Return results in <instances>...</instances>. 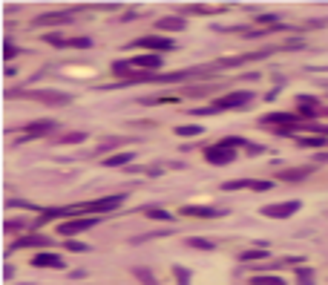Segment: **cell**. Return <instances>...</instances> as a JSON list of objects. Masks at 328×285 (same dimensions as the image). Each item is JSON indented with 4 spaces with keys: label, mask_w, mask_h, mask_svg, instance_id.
Wrapping results in <instances>:
<instances>
[{
    "label": "cell",
    "mask_w": 328,
    "mask_h": 285,
    "mask_svg": "<svg viewBox=\"0 0 328 285\" xmlns=\"http://www.w3.org/2000/svg\"><path fill=\"white\" fill-rule=\"evenodd\" d=\"M265 256H268L265 248H248L239 254V262H256V259H265Z\"/></svg>",
    "instance_id": "obj_22"
},
{
    "label": "cell",
    "mask_w": 328,
    "mask_h": 285,
    "mask_svg": "<svg viewBox=\"0 0 328 285\" xmlns=\"http://www.w3.org/2000/svg\"><path fill=\"white\" fill-rule=\"evenodd\" d=\"M15 55H21V49H17V46H12V41H6V44H3V58L12 61Z\"/></svg>",
    "instance_id": "obj_34"
},
{
    "label": "cell",
    "mask_w": 328,
    "mask_h": 285,
    "mask_svg": "<svg viewBox=\"0 0 328 285\" xmlns=\"http://www.w3.org/2000/svg\"><path fill=\"white\" fill-rule=\"evenodd\" d=\"M248 101H254V92H250V89H236V92H227V95H222V98H216L213 107H216L219 112L222 110H245Z\"/></svg>",
    "instance_id": "obj_3"
},
{
    "label": "cell",
    "mask_w": 328,
    "mask_h": 285,
    "mask_svg": "<svg viewBox=\"0 0 328 285\" xmlns=\"http://www.w3.org/2000/svg\"><path fill=\"white\" fill-rule=\"evenodd\" d=\"M190 248H199V251H213L216 248V242L213 239H204V236H193V239H187Z\"/></svg>",
    "instance_id": "obj_25"
},
{
    "label": "cell",
    "mask_w": 328,
    "mask_h": 285,
    "mask_svg": "<svg viewBox=\"0 0 328 285\" xmlns=\"http://www.w3.org/2000/svg\"><path fill=\"white\" fill-rule=\"evenodd\" d=\"M84 139H87V132H69V136L61 139V144H81Z\"/></svg>",
    "instance_id": "obj_31"
},
{
    "label": "cell",
    "mask_w": 328,
    "mask_h": 285,
    "mask_svg": "<svg viewBox=\"0 0 328 285\" xmlns=\"http://www.w3.org/2000/svg\"><path fill=\"white\" fill-rule=\"evenodd\" d=\"M66 248L75 251V254H81V251H87L89 245H84V242H75V239H66Z\"/></svg>",
    "instance_id": "obj_36"
},
{
    "label": "cell",
    "mask_w": 328,
    "mask_h": 285,
    "mask_svg": "<svg viewBox=\"0 0 328 285\" xmlns=\"http://www.w3.org/2000/svg\"><path fill=\"white\" fill-rule=\"evenodd\" d=\"M259 124L262 127L279 124V127H285V132H288V130H294V127H299V116H294V112H271V116L259 118Z\"/></svg>",
    "instance_id": "obj_8"
},
{
    "label": "cell",
    "mask_w": 328,
    "mask_h": 285,
    "mask_svg": "<svg viewBox=\"0 0 328 285\" xmlns=\"http://www.w3.org/2000/svg\"><path fill=\"white\" fill-rule=\"evenodd\" d=\"M12 274H15V268H12V265H3V277L12 279Z\"/></svg>",
    "instance_id": "obj_39"
},
{
    "label": "cell",
    "mask_w": 328,
    "mask_h": 285,
    "mask_svg": "<svg viewBox=\"0 0 328 285\" xmlns=\"http://www.w3.org/2000/svg\"><path fill=\"white\" fill-rule=\"evenodd\" d=\"M250 285H285V279L282 277H250Z\"/></svg>",
    "instance_id": "obj_29"
},
{
    "label": "cell",
    "mask_w": 328,
    "mask_h": 285,
    "mask_svg": "<svg viewBox=\"0 0 328 285\" xmlns=\"http://www.w3.org/2000/svg\"><path fill=\"white\" fill-rule=\"evenodd\" d=\"M49 245V239L41 234H32V236H17L15 242H12V251H23V248H46Z\"/></svg>",
    "instance_id": "obj_13"
},
{
    "label": "cell",
    "mask_w": 328,
    "mask_h": 285,
    "mask_svg": "<svg viewBox=\"0 0 328 285\" xmlns=\"http://www.w3.org/2000/svg\"><path fill=\"white\" fill-rule=\"evenodd\" d=\"M127 193H115V196H101L95 199V202H87V205H75V213H92V216H98V213H107V211H115V207L124 205Z\"/></svg>",
    "instance_id": "obj_2"
},
{
    "label": "cell",
    "mask_w": 328,
    "mask_h": 285,
    "mask_svg": "<svg viewBox=\"0 0 328 285\" xmlns=\"http://www.w3.org/2000/svg\"><path fill=\"white\" fill-rule=\"evenodd\" d=\"M204 127L202 124H179L176 127V136H184V139H193V136H202Z\"/></svg>",
    "instance_id": "obj_21"
},
{
    "label": "cell",
    "mask_w": 328,
    "mask_h": 285,
    "mask_svg": "<svg viewBox=\"0 0 328 285\" xmlns=\"http://www.w3.org/2000/svg\"><path fill=\"white\" fill-rule=\"evenodd\" d=\"M78 9V6H75ZM75 9H64V12H46V15H37L35 23L37 26H55V23H69L75 15Z\"/></svg>",
    "instance_id": "obj_12"
},
{
    "label": "cell",
    "mask_w": 328,
    "mask_h": 285,
    "mask_svg": "<svg viewBox=\"0 0 328 285\" xmlns=\"http://www.w3.org/2000/svg\"><path fill=\"white\" fill-rule=\"evenodd\" d=\"M164 58L156 55V52H147V55H132L130 58V66L132 69H141V72H153V69H161Z\"/></svg>",
    "instance_id": "obj_10"
},
{
    "label": "cell",
    "mask_w": 328,
    "mask_h": 285,
    "mask_svg": "<svg viewBox=\"0 0 328 285\" xmlns=\"http://www.w3.org/2000/svg\"><path fill=\"white\" fill-rule=\"evenodd\" d=\"M3 227H6V231H23V227H26V219H6Z\"/></svg>",
    "instance_id": "obj_33"
},
{
    "label": "cell",
    "mask_w": 328,
    "mask_h": 285,
    "mask_svg": "<svg viewBox=\"0 0 328 285\" xmlns=\"http://www.w3.org/2000/svg\"><path fill=\"white\" fill-rule=\"evenodd\" d=\"M44 41H46V44H52V46H64V49H66V37L55 35V32H49V35H44Z\"/></svg>",
    "instance_id": "obj_32"
},
{
    "label": "cell",
    "mask_w": 328,
    "mask_h": 285,
    "mask_svg": "<svg viewBox=\"0 0 328 285\" xmlns=\"http://www.w3.org/2000/svg\"><path fill=\"white\" fill-rule=\"evenodd\" d=\"M297 141L302 147H325V139H322V136H297Z\"/></svg>",
    "instance_id": "obj_27"
},
{
    "label": "cell",
    "mask_w": 328,
    "mask_h": 285,
    "mask_svg": "<svg viewBox=\"0 0 328 285\" xmlns=\"http://www.w3.org/2000/svg\"><path fill=\"white\" fill-rule=\"evenodd\" d=\"M173 277L179 285H190V268H184V265H173Z\"/></svg>",
    "instance_id": "obj_28"
},
{
    "label": "cell",
    "mask_w": 328,
    "mask_h": 285,
    "mask_svg": "<svg viewBox=\"0 0 328 285\" xmlns=\"http://www.w3.org/2000/svg\"><path fill=\"white\" fill-rule=\"evenodd\" d=\"M66 46H69V49H89V46H92V37H69Z\"/></svg>",
    "instance_id": "obj_30"
},
{
    "label": "cell",
    "mask_w": 328,
    "mask_h": 285,
    "mask_svg": "<svg viewBox=\"0 0 328 285\" xmlns=\"http://www.w3.org/2000/svg\"><path fill=\"white\" fill-rule=\"evenodd\" d=\"M130 49H147V52H170V49H176V41H170V37H164V35H144V37H139V41H132L130 44Z\"/></svg>",
    "instance_id": "obj_4"
},
{
    "label": "cell",
    "mask_w": 328,
    "mask_h": 285,
    "mask_svg": "<svg viewBox=\"0 0 328 285\" xmlns=\"http://www.w3.org/2000/svg\"><path fill=\"white\" fill-rule=\"evenodd\" d=\"M297 285H314V271L308 265H297Z\"/></svg>",
    "instance_id": "obj_24"
},
{
    "label": "cell",
    "mask_w": 328,
    "mask_h": 285,
    "mask_svg": "<svg viewBox=\"0 0 328 285\" xmlns=\"http://www.w3.org/2000/svg\"><path fill=\"white\" fill-rule=\"evenodd\" d=\"M6 205H9V207H23V211H35V205H29V202H23V199H9Z\"/></svg>",
    "instance_id": "obj_35"
},
{
    "label": "cell",
    "mask_w": 328,
    "mask_h": 285,
    "mask_svg": "<svg viewBox=\"0 0 328 285\" xmlns=\"http://www.w3.org/2000/svg\"><path fill=\"white\" fill-rule=\"evenodd\" d=\"M9 98L12 95H23V98H32L37 104H49V107H64V104H72V95L69 92H58V89H23V92H15L9 89Z\"/></svg>",
    "instance_id": "obj_1"
},
{
    "label": "cell",
    "mask_w": 328,
    "mask_h": 285,
    "mask_svg": "<svg viewBox=\"0 0 328 285\" xmlns=\"http://www.w3.org/2000/svg\"><path fill=\"white\" fill-rule=\"evenodd\" d=\"M248 153L250 156H259V153H262V147H259V144H248Z\"/></svg>",
    "instance_id": "obj_38"
},
{
    "label": "cell",
    "mask_w": 328,
    "mask_h": 285,
    "mask_svg": "<svg viewBox=\"0 0 328 285\" xmlns=\"http://www.w3.org/2000/svg\"><path fill=\"white\" fill-rule=\"evenodd\" d=\"M101 222V216H78V219H66V222H61L58 225V234L61 236H75V234H81V231H89V227H95Z\"/></svg>",
    "instance_id": "obj_6"
},
{
    "label": "cell",
    "mask_w": 328,
    "mask_h": 285,
    "mask_svg": "<svg viewBox=\"0 0 328 285\" xmlns=\"http://www.w3.org/2000/svg\"><path fill=\"white\" fill-rule=\"evenodd\" d=\"M256 21L259 23H277V15H259Z\"/></svg>",
    "instance_id": "obj_37"
},
{
    "label": "cell",
    "mask_w": 328,
    "mask_h": 285,
    "mask_svg": "<svg viewBox=\"0 0 328 285\" xmlns=\"http://www.w3.org/2000/svg\"><path fill=\"white\" fill-rule=\"evenodd\" d=\"M314 170L311 167H291V170H279L277 179H282V182H299V179H308Z\"/></svg>",
    "instance_id": "obj_17"
},
{
    "label": "cell",
    "mask_w": 328,
    "mask_h": 285,
    "mask_svg": "<svg viewBox=\"0 0 328 285\" xmlns=\"http://www.w3.org/2000/svg\"><path fill=\"white\" fill-rule=\"evenodd\" d=\"M302 207V202L299 199H291V202H277V205H265L262 211V216H268V219H288V216H294V213Z\"/></svg>",
    "instance_id": "obj_7"
},
{
    "label": "cell",
    "mask_w": 328,
    "mask_h": 285,
    "mask_svg": "<svg viewBox=\"0 0 328 285\" xmlns=\"http://www.w3.org/2000/svg\"><path fill=\"white\" fill-rule=\"evenodd\" d=\"M32 265L35 268H64V259H61L58 254H49V251H41V254L32 256Z\"/></svg>",
    "instance_id": "obj_14"
},
{
    "label": "cell",
    "mask_w": 328,
    "mask_h": 285,
    "mask_svg": "<svg viewBox=\"0 0 328 285\" xmlns=\"http://www.w3.org/2000/svg\"><path fill=\"white\" fill-rule=\"evenodd\" d=\"M147 216H150V219H156V222H173L176 219L173 213H167L164 207H150V211H147Z\"/></svg>",
    "instance_id": "obj_26"
},
{
    "label": "cell",
    "mask_w": 328,
    "mask_h": 285,
    "mask_svg": "<svg viewBox=\"0 0 328 285\" xmlns=\"http://www.w3.org/2000/svg\"><path fill=\"white\" fill-rule=\"evenodd\" d=\"M182 216H190V219H219V216H225V211L210 207V205H184Z\"/></svg>",
    "instance_id": "obj_11"
},
{
    "label": "cell",
    "mask_w": 328,
    "mask_h": 285,
    "mask_svg": "<svg viewBox=\"0 0 328 285\" xmlns=\"http://www.w3.org/2000/svg\"><path fill=\"white\" fill-rule=\"evenodd\" d=\"M225 193H234V190H254V179H236V182H225L222 184Z\"/></svg>",
    "instance_id": "obj_20"
},
{
    "label": "cell",
    "mask_w": 328,
    "mask_h": 285,
    "mask_svg": "<svg viewBox=\"0 0 328 285\" xmlns=\"http://www.w3.org/2000/svg\"><path fill=\"white\" fill-rule=\"evenodd\" d=\"M297 107H299V112H297V116H305V118H311L314 112L320 110V101H317L314 95H299V98H297Z\"/></svg>",
    "instance_id": "obj_16"
},
{
    "label": "cell",
    "mask_w": 328,
    "mask_h": 285,
    "mask_svg": "<svg viewBox=\"0 0 328 285\" xmlns=\"http://www.w3.org/2000/svg\"><path fill=\"white\" fill-rule=\"evenodd\" d=\"M132 277L139 279L141 285H159V279L153 277V271L144 268V265H139V268H132Z\"/></svg>",
    "instance_id": "obj_19"
},
{
    "label": "cell",
    "mask_w": 328,
    "mask_h": 285,
    "mask_svg": "<svg viewBox=\"0 0 328 285\" xmlns=\"http://www.w3.org/2000/svg\"><path fill=\"white\" fill-rule=\"evenodd\" d=\"M234 159H236V147H230L225 139L204 147V161H210V164H230Z\"/></svg>",
    "instance_id": "obj_5"
},
{
    "label": "cell",
    "mask_w": 328,
    "mask_h": 285,
    "mask_svg": "<svg viewBox=\"0 0 328 285\" xmlns=\"http://www.w3.org/2000/svg\"><path fill=\"white\" fill-rule=\"evenodd\" d=\"M187 23H184V17H159L156 21V32H182Z\"/></svg>",
    "instance_id": "obj_15"
},
{
    "label": "cell",
    "mask_w": 328,
    "mask_h": 285,
    "mask_svg": "<svg viewBox=\"0 0 328 285\" xmlns=\"http://www.w3.org/2000/svg\"><path fill=\"white\" fill-rule=\"evenodd\" d=\"M58 127V121H52V118H41V121H29V124H23V139H37V136H49L52 130Z\"/></svg>",
    "instance_id": "obj_9"
},
{
    "label": "cell",
    "mask_w": 328,
    "mask_h": 285,
    "mask_svg": "<svg viewBox=\"0 0 328 285\" xmlns=\"http://www.w3.org/2000/svg\"><path fill=\"white\" fill-rule=\"evenodd\" d=\"M184 12L190 15H216V12H225L222 6H202V3H193V6H184Z\"/></svg>",
    "instance_id": "obj_23"
},
{
    "label": "cell",
    "mask_w": 328,
    "mask_h": 285,
    "mask_svg": "<svg viewBox=\"0 0 328 285\" xmlns=\"http://www.w3.org/2000/svg\"><path fill=\"white\" fill-rule=\"evenodd\" d=\"M132 159H136V153L127 150V153H112L109 159H104V164H107V167H124V164H130Z\"/></svg>",
    "instance_id": "obj_18"
}]
</instances>
